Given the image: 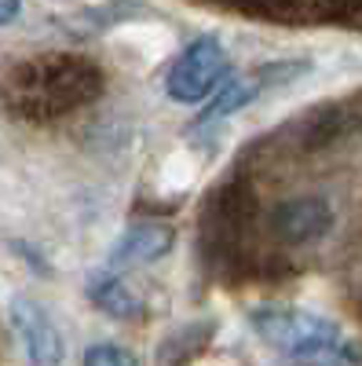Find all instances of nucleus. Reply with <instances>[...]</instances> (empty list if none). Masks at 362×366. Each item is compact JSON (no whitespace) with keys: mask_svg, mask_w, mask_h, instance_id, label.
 <instances>
[{"mask_svg":"<svg viewBox=\"0 0 362 366\" xmlns=\"http://www.w3.org/2000/svg\"><path fill=\"white\" fill-rule=\"evenodd\" d=\"M260 341H267L286 359H362L337 322L326 315L304 312V308H286V304H263L249 315Z\"/></svg>","mask_w":362,"mask_h":366,"instance_id":"nucleus-1","label":"nucleus"},{"mask_svg":"<svg viewBox=\"0 0 362 366\" xmlns=\"http://www.w3.org/2000/svg\"><path fill=\"white\" fill-rule=\"evenodd\" d=\"M51 66L55 70H48V59H41V63H26L11 74V99L26 114L70 110L74 103L92 96L99 84L96 66H84L77 59H51Z\"/></svg>","mask_w":362,"mask_h":366,"instance_id":"nucleus-2","label":"nucleus"},{"mask_svg":"<svg viewBox=\"0 0 362 366\" xmlns=\"http://www.w3.org/2000/svg\"><path fill=\"white\" fill-rule=\"evenodd\" d=\"M227 48L216 37H198L179 51L165 77V92L176 103H201L208 99V92H216L227 77Z\"/></svg>","mask_w":362,"mask_h":366,"instance_id":"nucleus-3","label":"nucleus"},{"mask_svg":"<svg viewBox=\"0 0 362 366\" xmlns=\"http://www.w3.org/2000/svg\"><path fill=\"white\" fill-rule=\"evenodd\" d=\"M8 319L15 337L26 348V359H34L41 366H55L66 359V345H63V333L51 322V315L44 312V304L29 300V297H11L8 304Z\"/></svg>","mask_w":362,"mask_h":366,"instance_id":"nucleus-4","label":"nucleus"},{"mask_svg":"<svg viewBox=\"0 0 362 366\" xmlns=\"http://www.w3.org/2000/svg\"><path fill=\"white\" fill-rule=\"evenodd\" d=\"M172 242H176V234H172L169 224H136V227H129L125 234L114 242L110 267H114V271L146 267V264L161 260V257L172 249Z\"/></svg>","mask_w":362,"mask_h":366,"instance_id":"nucleus-5","label":"nucleus"},{"mask_svg":"<svg viewBox=\"0 0 362 366\" xmlns=\"http://www.w3.org/2000/svg\"><path fill=\"white\" fill-rule=\"evenodd\" d=\"M275 227L286 242H315L333 227V209L326 198H296L275 212Z\"/></svg>","mask_w":362,"mask_h":366,"instance_id":"nucleus-6","label":"nucleus"},{"mask_svg":"<svg viewBox=\"0 0 362 366\" xmlns=\"http://www.w3.org/2000/svg\"><path fill=\"white\" fill-rule=\"evenodd\" d=\"M88 297H92V304H99V308L114 319H136L143 312V300L139 293L121 279V271H96L88 274Z\"/></svg>","mask_w":362,"mask_h":366,"instance_id":"nucleus-7","label":"nucleus"},{"mask_svg":"<svg viewBox=\"0 0 362 366\" xmlns=\"http://www.w3.org/2000/svg\"><path fill=\"white\" fill-rule=\"evenodd\" d=\"M263 92V81L256 77V74H249V77H234V81H227L216 96H213V103H208L201 114H198V121H194V129H201V125H216V121H223V117H231L234 110H241V107H249L256 96Z\"/></svg>","mask_w":362,"mask_h":366,"instance_id":"nucleus-8","label":"nucleus"},{"mask_svg":"<svg viewBox=\"0 0 362 366\" xmlns=\"http://www.w3.org/2000/svg\"><path fill=\"white\" fill-rule=\"evenodd\" d=\"M129 11H139L132 0H110V4H99V8H81L74 15L63 19V26L70 29L74 37H96V34H106L110 26H117Z\"/></svg>","mask_w":362,"mask_h":366,"instance_id":"nucleus-9","label":"nucleus"},{"mask_svg":"<svg viewBox=\"0 0 362 366\" xmlns=\"http://www.w3.org/2000/svg\"><path fill=\"white\" fill-rule=\"evenodd\" d=\"M81 362L84 366H121V362H139L129 348H121V345H114V341H99V345H92V348H84V355H81Z\"/></svg>","mask_w":362,"mask_h":366,"instance_id":"nucleus-10","label":"nucleus"},{"mask_svg":"<svg viewBox=\"0 0 362 366\" xmlns=\"http://www.w3.org/2000/svg\"><path fill=\"white\" fill-rule=\"evenodd\" d=\"M19 11H22V0H0V26L15 22V19H19Z\"/></svg>","mask_w":362,"mask_h":366,"instance_id":"nucleus-11","label":"nucleus"}]
</instances>
